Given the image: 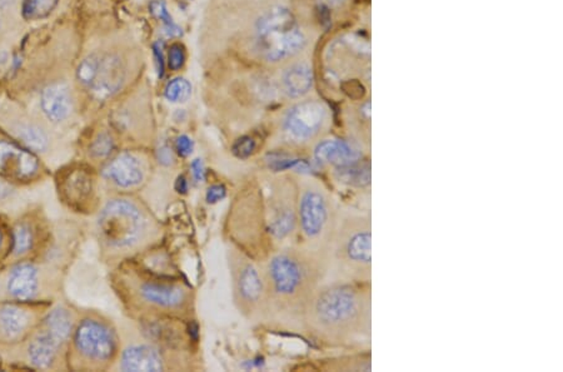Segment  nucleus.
I'll return each instance as SVG.
<instances>
[{
  "instance_id": "nucleus-1",
  "label": "nucleus",
  "mask_w": 563,
  "mask_h": 372,
  "mask_svg": "<svg viewBox=\"0 0 563 372\" xmlns=\"http://www.w3.org/2000/svg\"><path fill=\"white\" fill-rule=\"evenodd\" d=\"M306 315L313 331L328 340H366L372 328V296L358 284L325 286L314 292Z\"/></svg>"
},
{
  "instance_id": "nucleus-2",
  "label": "nucleus",
  "mask_w": 563,
  "mask_h": 372,
  "mask_svg": "<svg viewBox=\"0 0 563 372\" xmlns=\"http://www.w3.org/2000/svg\"><path fill=\"white\" fill-rule=\"evenodd\" d=\"M270 290L275 296L291 307H302L312 298L318 284V273L312 261L295 252L275 256L268 266Z\"/></svg>"
},
{
  "instance_id": "nucleus-3",
  "label": "nucleus",
  "mask_w": 563,
  "mask_h": 372,
  "mask_svg": "<svg viewBox=\"0 0 563 372\" xmlns=\"http://www.w3.org/2000/svg\"><path fill=\"white\" fill-rule=\"evenodd\" d=\"M372 221L368 215L347 217L337 234L336 256L348 276L368 282L372 276Z\"/></svg>"
},
{
  "instance_id": "nucleus-4",
  "label": "nucleus",
  "mask_w": 563,
  "mask_h": 372,
  "mask_svg": "<svg viewBox=\"0 0 563 372\" xmlns=\"http://www.w3.org/2000/svg\"><path fill=\"white\" fill-rule=\"evenodd\" d=\"M256 45L263 57L278 62L300 51L306 45L293 14L282 7L272 8L256 23Z\"/></svg>"
},
{
  "instance_id": "nucleus-5",
  "label": "nucleus",
  "mask_w": 563,
  "mask_h": 372,
  "mask_svg": "<svg viewBox=\"0 0 563 372\" xmlns=\"http://www.w3.org/2000/svg\"><path fill=\"white\" fill-rule=\"evenodd\" d=\"M98 226L103 240L109 246L124 248L139 240L143 231V217L133 203L114 200L101 211Z\"/></svg>"
},
{
  "instance_id": "nucleus-6",
  "label": "nucleus",
  "mask_w": 563,
  "mask_h": 372,
  "mask_svg": "<svg viewBox=\"0 0 563 372\" xmlns=\"http://www.w3.org/2000/svg\"><path fill=\"white\" fill-rule=\"evenodd\" d=\"M333 204L319 184L308 182L302 187L298 200V221L307 240L320 241L333 227Z\"/></svg>"
},
{
  "instance_id": "nucleus-7",
  "label": "nucleus",
  "mask_w": 563,
  "mask_h": 372,
  "mask_svg": "<svg viewBox=\"0 0 563 372\" xmlns=\"http://www.w3.org/2000/svg\"><path fill=\"white\" fill-rule=\"evenodd\" d=\"M76 78L98 99H106L122 87L124 67L115 54H92L79 64Z\"/></svg>"
},
{
  "instance_id": "nucleus-8",
  "label": "nucleus",
  "mask_w": 563,
  "mask_h": 372,
  "mask_svg": "<svg viewBox=\"0 0 563 372\" xmlns=\"http://www.w3.org/2000/svg\"><path fill=\"white\" fill-rule=\"evenodd\" d=\"M325 120L327 109L320 102H302L288 111L284 131L295 142H308L318 136Z\"/></svg>"
},
{
  "instance_id": "nucleus-9",
  "label": "nucleus",
  "mask_w": 563,
  "mask_h": 372,
  "mask_svg": "<svg viewBox=\"0 0 563 372\" xmlns=\"http://www.w3.org/2000/svg\"><path fill=\"white\" fill-rule=\"evenodd\" d=\"M75 346L87 359L108 361L115 353V339L101 322L85 320L75 331Z\"/></svg>"
},
{
  "instance_id": "nucleus-10",
  "label": "nucleus",
  "mask_w": 563,
  "mask_h": 372,
  "mask_svg": "<svg viewBox=\"0 0 563 372\" xmlns=\"http://www.w3.org/2000/svg\"><path fill=\"white\" fill-rule=\"evenodd\" d=\"M39 163L31 152L9 142H0V175L14 179H29L37 175Z\"/></svg>"
},
{
  "instance_id": "nucleus-11",
  "label": "nucleus",
  "mask_w": 563,
  "mask_h": 372,
  "mask_svg": "<svg viewBox=\"0 0 563 372\" xmlns=\"http://www.w3.org/2000/svg\"><path fill=\"white\" fill-rule=\"evenodd\" d=\"M314 157L319 163L329 164L336 168L344 167L359 161L362 154L359 149L344 140L328 139L320 142L314 151Z\"/></svg>"
},
{
  "instance_id": "nucleus-12",
  "label": "nucleus",
  "mask_w": 563,
  "mask_h": 372,
  "mask_svg": "<svg viewBox=\"0 0 563 372\" xmlns=\"http://www.w3.org/2000/svg\"><path fill=\"white\" fill-rule=\"evenodd\" d=\"M104 176L119 187L129 188L143 181L144 172L137 158L124 153L106 165Z\"/></svg>"
},
{
  "instance_id": "nucleus-13",
  "label": "nucleus",
  "mask_w": 563,
  "mask_h": 372,
  "mask_svg": "<svg viewBox=\"0 0 563 372\" xmlns=\"http://www.w3.org/2000/svg\"><path fill=\"white\" fill-rule=\"evenodd\" d=\"M234 289L243 305L253 306L262 300L264 284L254 266L244 264L238 267L234 275Z\"/></svg>"
},
{
  "instance_id": "nucleus-14",
  "label": "nucleus",
  "mask_w": 563,
  "mask_h": 372,
  "mask_svg": "<svg viewBox=\"0 0 563 372\" xmlns=\"http://www.w3.org/2000/svg\"><path fill=\"white\" fill-rule=\"evenodd\" d=\"M122 369L124 371H162V357L153 347L131 346L123 353Z\"/></svg>"
},
{
  "instance_id": "nucleus-15",
  "label": "nucleus",
  "mask_w": 563,
  "mask_h": 372,
  "mask_svg": "<svg viewBox=\"0 0 563 372\" xmlns=\"http://www.w3.org/2000/svg\"><path fill=\"white\" fill-rule=\"evenodd\" d=\"M40 103L44 113L53 122L65 120L72 109V99L64 84H51L44 89Z\"/></svg>"
},
{
  "instance_id": "nucleus-16",
  "label": "nucleus",
  "mask_w": 563,
  "mask_h": 372,
  "mask_svg": "<svg viewBox=\"0 0 563 372\" xmlns=\"http://www.w3.org/2000/svg\"><path fill=\"white\" fill-rule=\"evenodd\" d=\"M8 290L12 296L26 301L35 296L38 290L37 268L31 264H22L13 268Z\"/></svg>"
},
{
  "instance_id": "nucleus-17",
  "label": "nucleus",
  "mask_w": 563,
  "mask_h": 372,
  "mask_svg": "<svg viewBox=\"0 0 563 372\" xmlns=\"http://www.w3.org/2000/svg\"><path fill=\"white\" fill-rule=\"evenodd\" d=\"M145 301L164 309H175L186 300V292L181 286L163 284H145L140 289Z\"/></svg>"
},
{
  "instance_id": "nucleus-18",
  "label": "nucleus",
  "mask_w": 563,
  "mask_h": 372,
  "mask_svg": "<svg viewBox=\"0 0 563 372\" xmlns=\"http://www.w3.org/2000/svg\"><path fill=\"white\" fill-rule=\"evenodd\" d=\"M313 86L312 70L307 64H295L283 74V88L291 98L306 95Z\"/></svg>"
},
{
  "instance_id": "nucleus-19",
  "label": "nucleus",
  "mask_w": 563,
  "mask_h": 372,
  "mask_svg": "<svg viewBox=\"0 0 563 372\" xmlns=\"http://www.w3.org/2000/svg\"><path fill=\"white\" fill-rule=\"evenodd\" d=\"M59 342L49 334H38L29 346V357L33 365L39 369H47L56 357Z\"/></svg>"
},
{
  "instance_id": "nucleus-20",
  "label": "nucleus",
  "mask_w": 563,
  "mask_h": 372,
  "mask_svg": "<svg viewBox=\"0 0 563 372\" xmlns=\"http://www.w3.org/2000/svg\"><path fill=\"white\" fill-rule=\"evenodd\" d=\"M29 323V316L24 309L17 306H6L0 309V326L10 337H15L24 332Z\"/></svg>"
},
{
  "instance_id": "nucleus-21",
  "label": "nucleus",
  "mask_w": 563,
  "mask_h": 372,
  "mask_svg": "<svg viewBox=\"0 0 563 372\" xmlns=\"http://www.w3.org/2000/svg\"><path fill=\"white\" fill-rule=\"evenodd\" d=\"M47 332H49L59 343L67 340L72 331V317L68 311L56 309L45 318Z\"/></svg>"
},
{
  "instance_id": "nucleus-22",
  "label": "nucleus",
  "mask_w": 563,
  "mask_h": 372,
  "mask_svg": "<svg viewBox=\"0 0 563 372\" xmlns=\"http://www.w3.org/2000/svg\"><path fill=\"white\" fill-rule=\"evenodd\" d=\"M338 178L341 182L347 183L350 186L362 187L367 186L370 181V167L369 163H361V159L354 163L344 165L337 168Z\"/></svg>"
},
{
  "instance_id": "nucleus-23",
  "label": "nucleus",
  "mask_w": 563,
  "mask_h": 372,
  "mask_svg": "<svg viewBox=\"0 0 563 372\" xmlns=\"http://www.w3.org/2000/svg\"><path fill=\"white\" fill-rule=\"evenodd\" d=\"M90 191H92V181L83 172H74L73 175H70L65 184V192L68 195L69 200L83 201L90 193Z\"/></svg>"
},
{
  "instance_id": "nucleus-24",
  "label": "nucleus",
  "mask_w": 563,
  "mask_h": 372,
  "mask_svg": "<svg viewBox=\"0 0 563 372\" xmlns=\"http://www.w3.org/2000/svg\"><path fill=\"white\" fill-rule=\"evenodd\" d=\"M58 0H24L23 14L26 19H39L47 17L54 9Z\"/></svg>"
},
{
  "instance_id": "nucleus-25",
  "label": "nucleus",
  "mask_w": 563,
  "mask_h": 372,
  "mask_svg": "<svg viewBox=\"0 0 563 372\" xmlns=\"http://www.w3.org/2000/svg\"><path fill=\"white\" fill-rule=\"evenodd\" d=\"M164 95L168 101L173 103H183L187 102L192 95V86L183 78H175L172 82L168 83Z\"/></svg>"
},
{
  "instance_id": "nucleus-26",
  "label": "nucleus",
  "mask_w": 563,
  "mask_h": 372,
  "mask_svg": "<svg viewBox=\"0 0 563 372\" xmlns=\"http://www.w3.org/2000/svg\"><path fill=\"white\" fill-rule=\"evenodd\" d=\"M20 137L24 140L25 145H28L31 149H34V151H43L48 145L47 136L38 127H25L20 132Z\"/></svg>"
},
{
  "instance_id": "nucleus-27",
  "label": "nucleus",
  "mask_w": 563,
  "mask_h": 372,
  "mask_svg": "<svg viewBox=\"0 0 563 372\" xmlns=\"http://www.w3.org/2000/svg\"><path fill=\"white\" fill-rule=\"evenodd\" d=\"M149 8L150 12L153 13V15H154L156 18H158V19L162 20L163 23L165 24V26L168 28L169 34H172V35H179V34H181V29L173 23V20L170 18L168 10H167V8H165V4H164L163 1H161V0H154V1H152Z\"/></svg>"
},
{
  "instance_id": "nucleus-28",
  "label": "nucleus",
  "mask_w": 563,
  "mask_h": 372,
  "mask_svg": "<svg viewBox=\"0 0 563 372\" xmlns=\"http://www.w3.org/2000/svg\"><path fill=\"white\" fill-rule=\"evenodd\" d=\"M33 245V236L31 229L24 225H20L14 231V253H25Z\"/></svg>"
},
{
  "instance_id": "nucleus-29",
  "label": "nucleus",
  "mask_w": 563,
  "mask_h": 372,
  "mask_svg": "<svg viewBox=\"0 0 563 372\" xmlns=\"http://www.w3.org/2000/svg\"><path fill=\"white\" fill-rule=\"evenodd\" d=\"M112 149L113 140L108 134H100L92 145V153L95 157H106Z\"/></svg>"
},
{
  "instance_id": "nucleus-30",
  "label": "nucleus",
  "mask_w": 563,
  "mask_h": 372,
  "mask_svg": "<svg viewBox=\"0 0 563 372\" xmlns=\"http://www.w3.org/2000/svg\"><path fill=\"white\" fill-rule=\"evenodd\" d=\"M254 148H256V143L253 139L250 137H242V138L238 139L233 145V152L237 157L247 158L253 153Z\"/></svg>"
},
{
  "instance_id": "nucleus-31",
  "label": "nucleus",
  "mask_w": 563,
  "mask_h": 372,
  "mask_svg": "<svg viewBox=\"0 0 563 372\" xmlns=\"http://www.w3.org/2000/svg\"><path fill=\"white\" fill-rule=\"evenodd\" d=\"M186 60V53L181 45H173L169 49V68L172 70H181Z\"/></svg>"
},
{
  "instance_id": "nucleus-32",
  "label": "nucleus",
  "mask_w": 563,
  "mask_h": 372,
  "mask_svg": "<svg viewBox=\"0 0 563 372\" xmlns=\"http://www.w3.org/2000/svg\"><path fill=\"white\" fill-rule=\"evenodd\" d=\"M175 147H177V151H178V153H179L181 156L187 157L188 154L192 153L193 142L190 140V138H188L187 136H181L179 138L177 139Z\"/></svg>"
},
{
  "instance_id": "nucleus-33",
  "label": "nucleus",
  "mask_w": 563,
  "mask_h": 372,
  "mask_svg": "<svg viewBox=\"0 0 563 372\" xmlns=\"http://www.w3.org/2000/svg\"><path fill=\"white\" fill-rule=\"evenodd\" d=\"M225 197V188L220 184L212 186L206 192V201L209 203H215L223 200Z\"/></svg>"
},
{
  "instance_id": "nucleus-34",
  "label": "nucleus",
  "mask_w": 563,
  "mask_h": 372,
  "mask_svg": "<svg viewBox=\"0 0 563 372\" xmlns=\"http://www.w3.org/2000/svg\"><path fill=\"white\" fill-rule=\"evenodd\" d=\"M154 56L156 58V64H158V70H159V76H163L164 72V62H163V51L162 47L159 43L154 45Z\"/></svg>"
},
{
  "instance_id": "nucleus-35",
  "label": "nucleus",
  "mask_w": 563,
  "mask_h": 372,
  "mask_svg": "<svg viewBox=\"0 0 563 372\" xmlns=\"http://www.w3.org/2000/svg\"><path fill=\"white\" fill-rule=\"evenodd\" d=\"M192 170H193V175L197 181H202L204 177V172H203V167H202V162L199 159H195L192 163Z\"/></svg>"
},
{
  "instance_id": "nucleus-36",
  "label": "nucleus",
  "mask_w": 563,
  "mask_h": 372,
  "mask_svg": "<svg viewBox=\"0 0 563 372\" xmlns=\"http://www.w3.org/2000/svg\"><path fill=\"white\" fill-rule=\"evenodd\" d=\"M177 190L179 191V192H186L187 191V183H186V179L181 177L178 179V182H177Z\"/></svg>"
},
{
  "instance_id": "nucleus-37",
  "label": "nucleus",
  "mask_w": 563,
  "mask_h": 372,
  "mask_svg": "<svg viewBox=\"0 0 563 372\" xmlns=\"http://www.w3.org/2000/svg\"><path fill=\"white\" fill-rule=\"evenodd\" d=\"M343 0H322V3H325L327 7H336L339 6Z\"/></svg>"
},
{
  "instance_id": "nucleus-38",
  "label": "nucleus",
  "mask_w": 563,
  "mask_h": 372,
  "mask_svg": "<svg viewBox=\"0 0 563 372\" xmlns=\"http://www.w3.org/2000/svg\"><path fill=\"white\" fill-rule=\"evenodd\" d=\"M15 1H17V0H0V8H1V9H6V8L13 6Z\"/></svg>"
},
{
  "instance_id": "nucleus-39",
  "label": "nucleus",
  "mask_w": 563,
  "mask_h": 372,
  "mask_svg": "<svg viewBox=\"0 0 563 372\" xmlns=\"http://www.w3.org/2000/svg\"><path fill=\"white\" fill-rule=\"evenodd\" d=\"M0 243H1V234H0Z\"/></svg>"
}]
</instances>
